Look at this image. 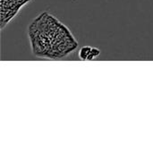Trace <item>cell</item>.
<instances>
[{
    "instance_id": "1",
    "label": "cell",
    "mask_w": 153,
    "mask_h": 153,
    "mask_svg": "<svg viewBox=\"0 0 153 153\" xmlns=\"http://www.w3.org/2000/svg\"><path fill=\"white\" fill-rule=\"evenodd\" d=\"M28 38L32 53L42 58L62 59L78 47L72 31L48 12L41 13L30 22Z\"/></svg>"
},
{
    "instance_id": "2",
    "label": "cell",
    "mask_w": 153,
    "mask_h": 153,
    "mask_svg": "<svg viewBox=\"0 0 153 153\" xmlns=\"http://www.w3.org/2000/svg\"><path fill=\"white\" fill-rule=\"evenodd\" d=\"M30 0H2L1 1V24L2 29L4 26L9 22V21L13 18L17 12Z\"/></svg>"
},
{
    "instance_id": "3",
    "label": "cell",
    "mask_w": 153,
    "mask_h": 153,
    "mask_svg": "<svg viewBox=\"0 0 153 153\" xmlns=\"http://www.w3.org/2000/svg\"><path fill=\"white\" fill-rule=\"evenodd\" d=\"M91 49H92V47H91V46H84V47L81 48L79 50V54H78L79 58L83 61L88 60V58L91 55Z\"/></svg>"
},
{
    "instance_id": "4",
    "label": "cell",
    "mask_w": 153,
    "mask_h": 153,
    "mask_svg": "<svg viewBox=\"0 0 153 153\" xmlns=\"http://www.w3.org/2000/svg\"><path fill=\"white\" fill-rule=\"evenodd\" d=\"M100 55V50L99 48H92L91 52V55H90L88 60H89V61L93 60V59L97 58Z\"/></svg>"
}]
</instances>
